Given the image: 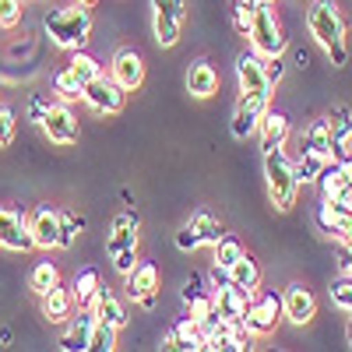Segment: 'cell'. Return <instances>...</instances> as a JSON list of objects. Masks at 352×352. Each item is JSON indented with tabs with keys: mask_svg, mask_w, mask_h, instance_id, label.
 Here are the masks:
<instances>
[{
	"mask_svg": "<svg viewBox=\"0 0 352 352\" xmlns=\"http://www.w3.org/2000/svg\"><path fill=\"white\" fill-rule=\"evenodd\" d=\"M307 28L310 36L317 39V46L328 53L331 67H345L349 64V43H345V14L335 0H314L310 11H307Z\"/></svg>",
	"mask_w": 352,
	"mask_h": 352,
	"instance_id": "6da1fadb",
	"label": "cell"
},
{
	"mask_svg": "<svg viewBox=\"0 0 352 352\" xmlns=\"http://www.w3.org/2000/svg\"><path fill=\"white\" fill-rule=\"evenodd\" d=\"M43 32L56 50H81L92 39V11L85 4H71V8H53L43 18Z\"/></svg>",
	"mask_w": 352,
	"mask_h": 352,
	"instance_id": "7a4b0ae2",
	"label": "cell"
},
{
	"mask_svg": "<svg viewBox=\"0 0 352 352\" xmlns=\"http://www.w3.org/2000/svg\"><path fill=\"white\" fill-rule=\"evenodd\" d=\"M247 39H250V50L257 56H282L289 50V36L275 14L272 4L264 0H250V25H247Z\"/></svg>",
	"mask_w": 352,
	"mask_h": 352,
	"instance_id": "3957f363",
	"label": "cell"
},
{
	"mask_svg": "<svg viewBox=\"0 0 352 352\" xmlns=\"http://www.w3.org/2000/svg\"><path fill=\"white\" fill-rule=\"evenodd\" d=\"M264 184H268V201L278 212H292L300 194V180L292 173V159L285 155V148H268L264 152Z\"/></svg>",
	"mask_w": 352,
	"mask_h": 352,
	"instance_id": "277c9868",
	"label": "cell"
},
{
	"mask_svg": "<svg viewBox=\"0 0 352 352\" xmlns=\"http://www.w3.org/2000/svg\"><path fill=\"white\" fill-rule=\"evenodd\" d=\"M99 74H102V64L85 46L81 50H71V60L53 74V92H56V99H60V102H74V99H81L85 85L92 81V78H99Z\"/></svg>",
	"mask_w": 352,
	"mask_h": 352,
	"instance_id": "5b68a950",
	"label": "cell"
},
{
	"mask_svg": "<svg viewBox=\"0 0 352 352\" xmlns=\"http://www.w3.org/2000/svg\"><path fill=\"white\" fill-rule=\"evenodd\" d=\"M243 324L250 335H272L282 324V296L275 289H254L250 292V303L243 314Z\"/></svg>",
	"mask_w": 352,
	"mask_h": 352,
	"instance_id": "8992f818",
	"label": "cell"
},
{
	"mask_svg": "<svg viewBox=\"0 0 352 352\" xmlns=\"http://www.w3.org/2000/svg\"><path fill=\"white\" fill-rule=\"evenodd\" d=\"M226 232V226L212 215V212H194L180 229H176V247H180L184 254H194L197 247H215L219 236Z\"/></svg>",
	"mask_w": 352,
	"mask_h": 352,
	"instance_id": "52a82bcc",
	"label": "cell"
},
{
	"mask_svg": "<svg viewBox=\"0 0 352 352\" xmlns=\"http://www.w3.org/2000/svg\"><path fill=\"white\" fill-rule=\"evenodd\" d=\"M187 21V0H152V32L159 46H176L184 36Z\"/></svg>",
	"mask_w": 352,
	"mask_h": 352,
	"instance_id": "ba28073f",
	"label": "cell"
},
{
	"mask_svg": "<svg viewBox=\"0 0 352 352\" xmlns=\"http://www.w3.org/2000/svg\"><path fill=\"white\" fill-rule=\"evenodd\" d=\"M81 102L92 109V113H102V116H113V113H120L127 106V92L120 85H116L106 71L99 78H92L85 85V92H81Z\"/></svg>",
	"mask_w": 352,
	"mask_h": 352,
	"instance_id": "9c48e42d",
	"label": "cell"
},
{
	"mask_svg": "<svg viewBox=\"0 0 352 352\" xmlns=\"http://www.w3.org/2000/svg\"><path fill=\"white\" fill-rule=\"evenodd\" d=\"M212 278H215V285H212L215 314H219L222 320H243L247 303H250V292H247V289H240L236 282H229V275H226L222 268H215V272H212Z\"/></svg>",
	"mask_w": 352,
	"mask_h": 352,
	"instance_id": "30bf717a",
	"label": "cell"
},
{
	"mask_svg": "<svg viewBox=\"0 0 352 352\" xmlns=\"http://www.w3.org/2000/svg\"><path fill=\"white\" fill-rule=\"evenodd\" d=\"M124 289H127V300H134L144 310H152L155 296H159V268L152 261H138L134 268L124 275Z\"/></svg>",
	"mask_w": 352,
	"mask_h": 352,
	"instance_id": "8fae6325",
	"label": "cell"
},
{
	"mask_svg": "<svg viewBox=\"0 0 352 352\" xmlns=\"http://www.w3.org/2000/svg\"><path fill=\"white\" fill-rule=\"evenodd\" d=\"M236 85H240V96H268L275 92V85L264 74V56H257L254 50H243L236 56Z\"/></svg>",
	"mask_w": 352,
	"mask_h": 352,
	"instance_id": "7c38bea8",
	"label": "cell"
},
{
	"mask_svg": "<svg viewBox=\"0 0 352 352\" xmlns=\"http://www.w3.org/2000/svg\"><path fill=\"white\" fill-rule=\"evenodd\" d=\"M272 106L268 96H240L236 106H232V120H229V131L236 141H247L250 134H257V124H261V116L264 109Z\"/></svg>",
	"mask_w": 352,
	"mask_h": 352,
	"instance_id": "4fadbf2b",
	"label": "cell"
},
{
	"mask_svg": "<svg viewBox=\"0 0 352 352\" xmlns=\"http://www.w3.org/2000/svg\"><path fill=\"white\" fill-rule=\"evenodd\" d=\"M0 247L14 250V254H28L32 243V232H28V215L18 208H4L0 204Z\"/></svg>",
	"mask_w": 352,
	"mask_h": 352,
	"instance_id": "5bb4252c",
	"label": "cell"
},
{
	"mask_svg": "<svg viewBox=\"0 0 352 352\" xmlns=\"http://www.w3.org/2000/svg\"><path fill=\"white\" fill-rule=\"evenodd\" d=\"M28 232H32V243L39 250H53L60 243V208L36 204V208L28 212Z\"/></svg>",
	"mask_w": 352,
	"mask_h": 352,
	"instance_id": "9a60e30c",
	"label": "cell"
},
{
	"mask_svg": "<svg viewBox=\"0 0 352 352\" xmlns=\"http://www.w3.org/2000/svg\"><path fill=\"white\" fill-rule=\"evenodd\" d=\"M39 127H43V134H46L53 144H74L78 134H81L78 116H74V109H71L67 102H53L50 113L39 120Z\"/></svg>",
	"mask_w": 352,
	"mask_h": 352,
	"instance_id": "2e32d148",
	"label": "cell"
},
{
	"mask_svg": "<svg viewBox=\"0 0 352 352\" xmlns=\"http://www.w3.org/2000/svg\"><path fill=\"white\" fill-rule=\"evenodd\" d=\"M282 317L289 320V324H296V328L310 324V320L317 317V300H314V292L303 282L285 285V292H282Z\"/></svg>",
	"mask_w": 352,
	"mask_h": 352,
	"instance_id": "e0dca14e",
	"label": "cell"
},
{
	"mask_svg": "<svg viewBox=\"0 0 352 352\" xmlns=\"http://www.w3.org/2000/svg\"><path fill=\"white\" fill-rule=\"evenodd\" d=\"M109 78L124 88V92H138V88L144 85V60H141V53L124 46V50H116L113 53V60H109Z\"/></svg>",
	"mask_w": 352,
	"mask_h": 352,
	"instance_id": "ac0fdd59",
	"label": "cell"
},
{
	"mask_svg": "<svg viewBox=\"0 0 352 352\" xmlns=\"http://www.w3.org/2000/svg\"><path fill=\"white\" fill-rule=\"evenodd\" d=\"M138 229H141V219L134 208H124L116 212L113 222H109V232H106V254H120L127 247H138Z\"/></svg>",
	"mask_w": 352,
	"mask_h": 352,
	"instance_id": "d6986e66",
	"label": "cell"
},
{
	"mask_svg": "<svg viewBox=\"0 0 352 352\" xmlns=\"http://www.w3.org/2000/svg\"><path fill=\"white\" fill-rule=\"evenodd\" d=\"M314 222H317V229L324 232L328 240H352V212H342L338 204H331V201H324L320 197V204L314 208Z\"/></svg>",
	"mask_w": 352,
	"mask_h": 352,
	"instance_id": "ffe728a7",
	"label": "cell"
},
{
	"mask_svg": "<svg viewBox=\"0 0 352 352\" xmlns=\"http://www.w3.org/2000/svg\"><path fill=\"white\" fill-rule=\"evenodd\" d=\"M257 134H261V152H268V148H285V141L292 134V124H289V116L282 109H264L261 116V124H257Z\"/></svg>",
	"mask_w": 352,
	"mask_h": 352,
	"instance_id": "44dd1931",
	"label": "cell"
},
{
	"mask_svg": "<svg viewBox=\"0 0 352 352\" xmlns=\"http://www.w3.org/2000/svg\"><path fill=\"white\" fill-rule=\"evenodd\" d=\"M184 303H187V317L194 320H208L215 314V300H212V289H204V278L201 275H190L184 282Z\"/></svg>",
	"mask_w": 352,
	"mask_h": 352,
	"instance_id": "7402d4cb",
	"label": "cell"
},
{
	"mask_svg": "<svg viewBox=\"0 0 352 352\" xmlns=\"http://www.w3.org/2000/svg\"><path fill=\"white\" fill-rule=\"evenodd\" d=\"M39 307H43V317L50 320V324H67V320L74 317V296L64 285H56V289L46 292V296H39Z\"/></svg>",
	"mask_w": 352,
	"mask_h": 352,
	"instance_id": "603a6c76",
	"label": "cell"
},
{
	"mask_svg": "<svg viewBox=\"0 0 352 352\" xmlns=\"http://www.w3.org/2000/svg\"><path fill=\"white\" fill-rule=\"evenodd\" d=\"M88 307H92L96 310V320H102V324H113L116 331H120V328H127V307L120 303V300H116L113 296V292L106 289V285H99V292H96V300L92 303H88Z\"/></svg>",
	"mask_w": 352,
	"mask_h": 352,
	"instance_id": "cb8c5ba5",
	"label": "cell"
},
{
	"mask_svg": "<svg viewBox=\"0 0 352 352\" xmlns=\"http://www.w3.org/2000/svg\"><path fill=\"white\" fill-rule=\"evenodd\" d=\"M187 92L194 99H212L219 92V71L208 60H194L187 67Z\"/></svg>",
	"mask_w": 352,
	"mask_h": 352,
	"instance_id": "d4e9b609",
	"label": "cell"
},
{
	"mask_svg": "<svg viewBox=\"0 0 352 352\" xmlns=\"http://www.w3.org/2000/svg\"><path fill=\"white\" fill-rule=\"evenodd\" d=\"M92 324H96V310L92 307H81L78 317H71V324L60 338V349L64 352H85L88 349V335H92Z\"/></svg>",
	"mask_w": 352,
	"mask_h": 352,
	"instance_id": "484cf974",
	"label": "cell"
},
{
	"mask_svg": "<svg viewBox=\"0 0 352 352\" xmlns=\"http://www.w3.org/2000/svg\"><path fill=\"white\" fill-rule=\"evenodd\" d=\"M300 148H307V152L320 155L324 162H331V159H335V141H331V131H328V116H320V120H314V124L303 131Z\"/></svg>",
	"mask_w": 352,
	"mask_h": 352,
	"instance_id": "4316f807",
	"label": "cell"
},
{
	"mask_svg": "<svg viewBox=\"0 0 352 352\" xmlns=\"http://www.w3.org/2000/svg\"><path fill=\"white\" fill-rule=\"evenodd\" d=\"M99 285H102V275H99V268H81L74 278H71V296H74V307H88L96 300V292H99Z\"/></svg>",
	"mask_w": 352,
	"mask_h": 352,
	"instance_id": "83f0119b",
	"label": "cell"
},
{
	"mask_svg": "<svg viewBox=\"0 0 352 352\" xmlns=\"http://www.w3.org/2000/svg\"><path fill=\"white\" fill-rule=\"evenodd\" d=\"M226 275H229V282H236L240 289L254 292V289L261 285V264H257V261H254V257H250V254L243 250V254H240L236 261L229 264V272H226Z\"/></svg>",
	"mask_w": 352,
	"mask_h": 352,
	"instance_id": "f1b7e54d",
	"label": "cell"
},
{
	"mask_svg": "<svg viewBox=\"0 0 352 352\" xmlns=\"http://www.w3.org/2000/svg\"><path fill=\"white\" fill-rule=\"evenodd\" d=\"M317 190H320V197H324V201H331L345 184H349V169L338 162V159H331V162H324V169H320L317 173Z\"/></svg>",
	"mask_w": 352,
	"mask_h": 352,
	"instance_id": "f546056e",
	"label": "cell"
},
{
	"mask_svg": "<svg viewBox=\"0 0 352 352\" xmlns=\"http://www.w3.org/2000/svg\"><path fill=\"white\" fill-rule=\"evenodd\" d=\"M169 331H173V338H176V349H184V352H201V328H197L194 317H180Z\"/></svg>",
	"mask_w": 352,
	"mask_h": 352,
	"instance_id": "4dcf8cb0",
	"label": "cell"
},
{
	"mask_svg": "<svg viewBox=\"0 0 352 352\" xmlns=\"http://www.w3.org/2000/svg\"><path fill=\"white\" fill-rule=\"evenodd\" d=\"M56 285H60V272H56V264L39 261L36 268H32V275H28V289H32L36 296H46V292L56 289Z\"/></svg>",
	"mask_w": 352,
	"mask_h": 352,
	"instance_id": "1f68e13d",
	"label": "cell"
},
{
	"mask_svg": "<svg viewBox=\"0 0 352 352\" xmlns=\"http://www.w3.org/2000/svg\"><path fill=\"white\" fill-rule=\"evenodd\" d=\"M320 169H324V159H320V155H314V152H307V148H303L296 159H292V173H296L300 187H303V184H314Z\"/></svg>",
	"mask_w": 352,
	"mask_h": 352,
	"instance_id": "d6a6232c",
	"label": "cell"
},
{
	"mask_svg": "<svg viewBox=\"0 0 352 352\" xmlns=\"http://www.w3.org/2000/svg\"><path fill=\"white\" fill-rule=\"evenodd\" d=\"M212 250H215V268L229 272V264H232V261H236V257L243 254V243H240L236 236H232V232H222V236H219V243H215Z\"/></svg>",
	"mask_w": 352,
	"mask_h": 352,
	"instance_id": "836d02e7",
	"label": "cell"
},
{
	"mask_svg": "<svg viewBox=\"0 0 352 352\" xmlns=\"http://www.w3.org/2000/svg\"><path fill=\"white\" fill-rule=\"evenodd\" d=\"M81 229H85V219L81 215H74V212H67V208H60V250H71L74 243H78V236H81Z\"/></svg>",
	"mask_w": 352,
	"mask_h": 352,
	"instance_id": "e575fe53",
	"label": "cell"
},
{
	"mask_svg": "<svg viewBox=\"0 0 352 352\" xmlns=\"http://www.w3.org/2000/svg\"><path fill=\"white\" fill-rule=\"evenodd\" d=\"M116 349V328L113 324H102L96 320L92 324V335H88V349L85 352H113Z\"/></svg>",
	"mask_w": 352,
	"mask_h": 352,
	"instance_id": "d590c367",
	"label": "cell"
},
{
	"mask_svg": "<svg viewBox=\"0 0 352 352\" xmlns=\"http://www.w3.org/2000/svg\"><path fill=\"white\" fill-rule=\"evenodd\" d=\"M328 131H331V141H335V144L352 131V109H349V106H335V109L328 113Z\"/></svg>",
	"mask_w": 352,
	"mask_h": 352,
	"instance_id": "8d00e7d4",
	"label": "cell"
},
{
	"mask_svg": "<svg viewBox=\"0 0 352 352\" xmlns=\"http://www.w3.org/2000/svg\"><path fill=\"white\" fill-rule=\"evenodd\" d=\"M328 296H331V303H335L338 310L352 314V275H338V278L331 282V289H328Z\"/></svg>",
	"mask_w": 352,
	"mask_h": 352,
	"instance_id": "74e56055",
	"label": "cell"
},
{
	"mask_svg": "<svg viewBox=\"0 0 352 352\" xmlns=\"http://www.w3.org/2000/svg\"><path fill=\"white\" fill-rule=\"evenodd\" d=\"M18 134V116L11 106H0V148H11V141Z\"/></svg>",
	"mask_w": 352,
	"mask_h": 352,
	"instance_id": "f35d334b",
	"label": "cell"
},
{
	"mask_svg": "<svg viewBox=\"0 0 352 352\" xmlns=\"http://www.w3.org/2000/svg\"><path fill=\"white\" fill-rule=\"evenodd\" d=\"M25 18V0H0V28H14Z\"/></svg>",
	"mask_w": 352,
	"mask_h": 352,
	"instance_id": "ab89813d",
	"label": "cell"
},
{
	"mask_svg": "<svg viewBox=\"0 0 352 352\" xmlns=\"http://www.w3.org/2000/svg\"><path fill=\"white\" fill-rule=\"evenodd\" d=\"M134 264H138V247H127V250H120V254H113V268L120 272V275H127Z\"/></svg>",
	"mask_w": 352,
	"mask_h": 352,
	"instance_id": "60d3db41",
	"label": "cell"
},
{
	"mask_svg": "<svg viewBox=\"0 0 352 352\" xmlns=\"http://www.w3.org/2000/svg\"><path fill=\"white\" fill-rule=\"evenodd\" d=\"M264 74H268L272 85H278L285 78V60H282V56H264Z\"/></svg>",
	"mask_w": 352,
	"mask_h": 352,
	"instance_id": "b9f144b4",
	"label": "cell"
},
{
	"mask_svg": "<svg viewBox=\"0 0 352 352\" xmlns=\"http://www.w3.org/2000/svg\"><path fill=\"white\" fill-rule=\"evenodd\" d=\"M50 106H53V102H50L46 96H32V99H28V120H32V124H39L43 116L50 113Z\"/></svg>",
	"mask_w": 352,
	"mask_h": 352,
	"instance_id": "7bdbcfd3",
	"label": "cell"
},
{
	"mask_svg": "<svg viewBox=\"0 0 352 352\" xmlns=\"http://www.w3.org/2000/svg\"><path fill=\"white\" fill-rule=\"evenodd\" d=\"M338 275H352V240H338Z\"/></svg>",
	"mask_w": 352,
	"mask_h": 352,
	"instance_id": "ee69618b",
	"label": "cell"
},
{
	"mask_svg": "<svg viewBox=\"0 0 352 352\" xmlns=\"http://www.w3.org/2000/svg\"><path fill=\"white\" fill-rule=\"evenodd\" d=\"M331 204H338L342 212H352V184H345V187L331 197Z\"/></svg>",
	"mask_w": 352,
	"mask_h": 352,
	"instance_id": "f6af8a7d",
	"label": "cell"
},
{
	"mask_svg": "<svg viewBox=\"0 0 352 352\" xmlns=\"http://www.w3.org/2000/svg\"><path fill=\"white\" fill-rule=\"evenodd\" d=\"M345 338H349V349H352V317H349V324H345Z\"/></svg>",
	"mask_w": 352,
	"mask_h": 352,
	"instance_id": "bcb514c9",
	"label": "cell"
},
{
	"mask_svg": "<svg viewBox=\"0 0 352 352\" xmlns=\"http://www.w3.org/2000/svg\"><path fill=\"white\" fill-rule=\"evenodd\" d=\"M78 4H85V8H96V4H99V0H78Z\"/></svg>",
	"mask_w": 352,
	"mask_h": 352,
	"instance_id": "7dc6e473",
	"label": "cell"
},
{
	"mask_svg": "<svg viewBox=\"0 0 352 352\" xmlns=\"http://www.w3.org/2000/svg\"><path fill=\"white\" fill-rule=\"evenodd\" d=\"M264 4H275V0H264Z\"/></svg>",
	"mask_w": 352,
	"mask_h": 352,
	"instance_id": "c3c4849f",
	"label": "cell"
}]
</instances>
